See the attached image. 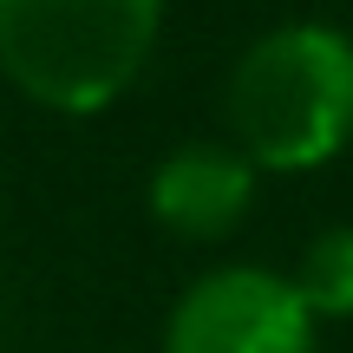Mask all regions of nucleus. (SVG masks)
I'll use <instances>...</instances> for the list:
<instances>
[{
    "instance_id": "39448f33",
    "label": "nucleus",
    "mask_w": 353,
    "mask_h": 353,
    "mask_svg": "<svg viewBox=\"0 0 353 353\" xmlns=\"http://www.w3.org/2000/svg\"><path fill=\"white\" fill-rule=\"evenodd\" d=\"M294 288H301L314 321H353V223L321 229L294 262Z\"/></svg>"
},
{
    "instance_id": "f03ea898",
    "label": "nucleus",
    "mask_w": 353,
    "mask_h": 353,
    "mask_svg": "<svg viewBox=\"0 0 353 353\" xmlns=\"http://www.w3.org/2000/svg\"><path fill=\"white\" fill-rule=\"evenodd\" d=\"M164 0H0V72L59 118H99L144 79Z\"/></svg>"
},
{
    "instance_id": "7ed1b4c3",
    "label": "nucleus",
    "mask_w": 353,
    "mask_h": 353,
    "mask_svg": "<svg viewBox=\"0 0 353 353\" xmlns=\"http://www.w3.org/2000/svg\"><path fill=\"white\" fill-rule=\"evenodd\" d=\"M321 321L281 268L223 262L176 294L164 353H314Z\"/></svg>"
},
{
    "instance_id": "f257e3e1",
    "label": "nucleus",
    "mask_w": 353,
    "mask_h": 353,
    "mask_svg": "<svg viewBox=\"0 0 353 353\" xmlns=\"http://www.w3.org/2000/svg\"><path fill=\"white\" fill-rule=\"evenodd\" d=\"M229 144L262 176L327 170L353 144V33L288 20L242 46L223 85Z\"/></svg>"
},
{
    "instance_id": "20e7f679",
    "label": "nucleus",
    "mask_w": 353,
    "mask_h": 353,
    "mask_svg": "<svg viewBox=\"0 0 353 353\" xmlns=\"http://www.w3.org/2000/svg\"><path fill=\"white\" fill-rule=\"evenodd\" d=\"M255 183L262 170L236 151L229 138H190L176 151L157 157L144 203H151V223L176 242H223L229 229L249 223L255 210Z\"/></svg>"
}]
</instances>
